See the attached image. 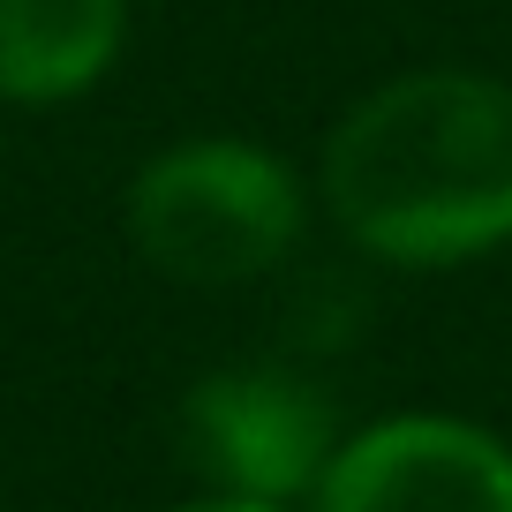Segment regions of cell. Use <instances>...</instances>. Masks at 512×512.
I'll use <instances>...</instances> for the list:
<instances>
[{
  "mask_svg": "<svg viewBox=\"0 0 512 512\" xmlns=\"http://www.w3.org/2000/svg\"><path fill=\"white\" fill-rule=\"evenodd\" d=\"M324 204L407 272L490 256L512 241V83L475 68L377 83L324 144Z\"/></svg>",
  "mask_w": 512,
  "mask_h": 512,
  "instance_id": "obj_1",
  "label": "cell"
},
{
  "mask_svg": "<svg viewBox=\"0 0 512 512\" xmlns=\"http://www.w3.org/2000/svg\"><path fill=\"white\" fill-rule=\"evenodd\" d=\"M302 234V181L241 136H196L151 159L128 189V241L181 287H241Z\"/></svg>",
  "mask_w": 512,
  "mask_h": 512,
  "instance_id": "obj_2",
  "label": "cell"
},
{
  "mask_svg": "<svg viewBox=\"0 0 512 512\" xmlns=\"http://www.w3.org/2000/svg\"><path fill=\"white\" fill-rule=\"evenodd\" d=\"M332 430V400L272 362H234L181 400V460L219 497H256V505H294L317 490L339 452Z\"/></svg>",
  "mask_w": 512,
  "mask_h": 512,
  "instance_id": "obj_3",
  "label": "cell"
},
{
  "mask_svg": "<svg viewBox=\"0 0 512 512\" xmlns=\"http://www.w3.org/2000/svg\"><path fill=\"white\" fill-rule=\"evenodd\" d=\"M317 512H512V452L460 415H392L332 452Z\"/></svg>",
  "mask_w": 512,
  "mask_h": 512,
  "instance_id": "obj_4",
  "label": "cell"
},
{
  "mask_svg": "<svg viewBox=\"0 0 512 512\" xmlns=\"http://www.w3.org/2000/svg\"><path fill=\"white\" fill-rule=\"evenodd\" d=\"M128 38V0H0V98L61 106L91 91Z\"/></svg>",
  "mask_w": 512,
  "mask_h": 512,
  "instance_id": "obj_5",
  "label": "cell"
},
{
  "mask_svg": "<svg viewBox=\"0 0 512 512\" xmlns=\"http://www.w3.org/2000/svg\"><path fill=\"white\" fill-rule=\"evenodd\" d=\"M174 512H287V505H256V497H189Z\"/></svg>",
  "mask_w": 512,
  "mask_h": 512,
  "instance_id": "obj_6",
  "label": "cell"
}]
</instances>
